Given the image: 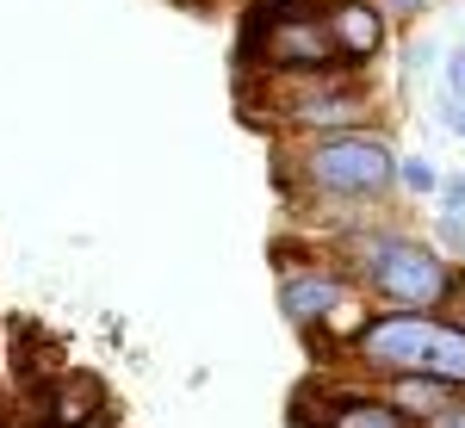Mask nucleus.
I'll use <instances>...</instances> for the list:
<instances>
[{"mask_svg":"<svg viewBox=\"0 0 465 428\" xmlns=\"http://www.w3.org/2000/svg\"><path fill=\"white\" fill-rule=\"evenodd\" d=\"M335 254L348 261L360 298H372V311H422V317H440L447 304V285H453V261L410 236V230H341Z\"/></svg>","mask_w":465,"mask_h":428,"instance_id":"nucleus-3","label":"nucleus"},{"mask_svg":"<svg viewBox=\"0 0 465 428\" xmlns=\"http://www.w3.org/2000/svg\"><path fill=\"white\" fill-rule=\"evenodd\" d=\"M267 261L280 274V317L298 335H329V329L348 335L354 329L348 304H360V285L335 249H322L317 236H273Z\"/></svg>","mask_w":465,"mask_h":428,"instance_id":"nucleus-5","label":"nucleus"},{"mask_svg":"<svg viewBox=\"0 0 465 428\" xmlns=\"http://www.w3.org/2000/svg\"><path fill=\"white\" fill-rule=\"evenodd\" d=\"M329 44H335V63L354 69V63H372L385 50V6L379 0H329L317 13Z\"/></svg>","mask_w":465,"mask_h":428,"instance_id":"nucleus-8","label":"nucleus"},{"mask_svg":"<svg viewBox=\"0 0 465 428\" xmlns=\"http://www.w3.org/2000/svg\"><path fill=\"white\" fill-rule=\"evenodd\" d=\"M397 193V149L385 131H329L280 149V199L292 212L317 205H385Z\"/></svg>","mask_w":465,"mask_h":428,"instance_id":"nucleus-1","label":"nucleus"},{"mask_svg":"<svg viewBox=\"0 0 465 428\" xmlns=\"http://www.w3.org/2000/svg\"><path fill=\"white\" fill-rule=\"evenodd\" d=\"M440 323H453L465 335V267H453V285H447V304H440Z\"/></svg>","mask_w":465,"mask_h":428,"instance_id":"nucleus-13","label":"nucleus"},{"mask_svg":"<svg viewBox=\"0 0 465 428\" xmlns=\"http://www.w3.org/2000/svg\"><path fill=\"white\" fill-rule=\"evenodd\" d=\"M447 100H465V44L447 50Z\"/></svg>","mask_w":465,"mask_h":428,"instance_id":"nucleus-14","label":"nucleus"},{"mask_svg":"<svg viewBox=\"0 0 465 428\" xmlns=\"http://www.w3.org/2000/svg\"><path fill=\"white\" fill-rule=\"evenodd\" d=\"M261 106H242L249 124H273L286 143L329 137V131H360L372 118V87L348 69H311V75H261Z\"/></svg>","mask_w":465,"mask_h":428,"instance_id":"nucleus-4","label":"nucleus"},{"mask_svg":"<svg viewBox=\"0 0 465 428\" xmlns=\"http://www.w3.org/2000/svg\"><path fill=\"white\" fill-rule=\"evenodd\" d=\"M429 428H465V397H453V403H447V410H440Z\"/></svg>","mask_w":465,"mask_h":428,"instance_id":"nucleus-16","label":"nucleus"},{"mask_svg":"<svg viewBox=\"0 0 465 428\" xmlns=\"http://www.w3.org/2000/svg\"><path fill=\"white\" fill-rule=\"evenodd\" d=\"M434 205H440V217H465V174H440Z\"/></svg>","mask_w":465,"mask_h":428,"instance_id":"nucleus-12","label":"nucleus"},{"mask_svg":"<svg viewBox=\"0 0 465 428\" xmlns=\"http://www.w3.org/2000/svg\"><path fill=\"white\" fill-rule=\"evenodd\" d=\"M32 428H100L112 423V392L100 373H87V366H69V373H56L44 392L32 397Z\"/></svg>","mask_w":465,"mask_h":428,"instance_id":"nucleus-7","label":"nucleus"},{"mask_svg":"<svg viewBox=\"0 0 465 428\" xmlns=\"http://www.w3.org/2000/svg\"><path fill=\"white\" fill-rule=\"evenodd\" d=\"M434 249L453 267H465V217H434Z\"/></svg>","mask_w":465,"mask_h":428,"instance_id":"nucleus-11","label":"nucleus"},{"mask_svg":"<svg viewBox=\"0 0 465 428\" xmlns=\"http://www.w3.org/2000/svg\"><path fill=\"white\" fill-rule=\"evenodd\" d=\"M379 392L391 397V403H397V410H403L416 428H429L434 416H440V410L460 397V392H447V385H434V379H385Z\"/></svg>","mask_w":465,"mask_h":428,"instance_id":"nucleus-9","label":"nucleus"},{"mask_svg":"<svg viewBox=\"0 0 465 428\" xmlns=\"http://www.w3.org/2000/svg\"><path fill=\"white\" fill-rule=\"evenodd\" d=\"M397 186L410 199H434L440 193V168H434L429 155H397Z\"/></svg>","mask_w":465,"mask_h":428,"instance_id":"nucleus-10","label":"nucleus"},{"mask_svg":"<svg viewBox=\"0 0 465 428\" xmlns=\"http://www.w3.org/2000/svg\"><path fill=\"white\" fill-rule=\"evenodd\" d=\"M341 366H354L366 385L385 379H434L465 397V335L422 311H366L341 335Z\"/></svg>","mask_w":465,"mask_h":428,"instance_id":"nucleus-2","label":"nucleus"},{"mask_svg":"<svg viewBox=\"0 0 465 428\" xmlns=\"http://www.w3.org/2000/svg\"><path fill=\"white\" fill-rule=\"evenodd\" d=\"M440 118H447V131L465 143V100H440Z\"/></svg>","mask_w":465,"mask_h":428,"instance_id":"nucleus-15","label":"nucleus"},{"mask_svg":"<svg viewBox=\"0 0 465 428\" xmlns=\"http://www.w3.org/2000/svg\"><path fill=\"white\" fill-rule=\"evenodd\" d=\"M434 0H385V13H397V19H416V13H429Z\"/></svg>","mask_w":465,"mask_h":428,"instance_id":"nucleus-17","label":"nucleus"},{"mask_svg":"<svg viewBox=\"0 0 465 428\" xmlns=\"http://www.w3.org/2000/svg\"><path fill=\"white\" fill-rule=\"evenodd\" d=\"M292 428H416L391 397L366 379H304L286 410Z\"/></svg>","mask_w":465,"mask_h":428,"instance_id":"nucleus-6","label":"nucleus"}]
</instances>
